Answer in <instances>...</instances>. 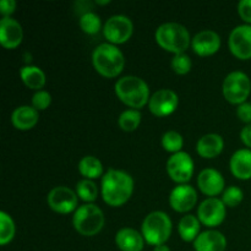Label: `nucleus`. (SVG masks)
<instances>
[{"instance_id": "obj_1", "label": "nucleus", "mask_w": 251, "mask_h": 251, "mask_svg": "<svg viewBox=\"0 0 251 251\" xmlns=\"http://www.w3.org/2000/svg\"><path fill=\"white\" fill-rule=\"evenodd\" d=\"M102 198L112 207L126 203L134 193V179L129 173L120 169H109L102 176Z\"/></svg>"}, {"instance_id": "obj_2", "label": "nucleus", "mask_w": 251, "mask_h": 251, "mask_svg": "<svg viewBox=\"0 0 251 251\" xmlns=\"http://www.w3.org/2000/svg\"><path fill=\"white\" fill-rule=\"evenodd\" d=\"M115 95L124 104L139 110L150 102V87L146 81L137 76L127 75L115 83Z\"/></svg>"}, {"instance_id": "obj_3", "label": "nucleus", "mask_w": 251, "mask_h": 251, "mask_svg": "<svg viewBox=\"0 0 251 251\" xmlns=\"http://www.w3.org/2000/svg\"><path fill=\"white\" fill-rule=\"evenodd\" d=\"M92 64L96 71L108 78L120 75L125 66L124 54L114 44L102 43L92 53Z\"/></svg>"}, {"instance_id": "obj_4", "label": "nucleus", "mask_w": 251, "mask_h": 251, "mask_svg": "<svg viewBox=\"0 0 251 251\" xmlns=\"http://www.w3.org/2000/svg\"><path fill=\"white\" fill-rule=\"evenodd\" d=\"M156 42L167 51L176 54L185 53L191 44L190 33L185 26L176 22H166L154 33Z\"/></svg>"}, {"instance_id": "obj_5", "label": "nucleus", "mask_w": 251, "mask_h": 251, "mask_svg": "<svg viewBox=\"0 0 251 251\" xmlns=\"http://www.w3.org/2000/svg\"><path fill=\"white\" fill-rule=\"evenodd\" d=\"M172 229L173 225L171 217L163 211H153L149 213L141 226L145 242L153 247L166 244L167 240L171 238Z\"/></svg>"}, {"instance_id": "obj_6", "label": "nucleus", "mask_w": 251, "mask_h": 251, "mask_svg": "<svg viewBox=\"0 0 251 251\" xmlns=\"http://www.w3.org/2000/svg\"><path fill=\"white\" fill-rule=\"evenodd\" d=\"M104 213L95 203L78 206L73 217V225L76 232L85 237H93L102 230L104 226Z\"/></svg>"}, {"instance_id": "obj_7", "label": "nucleus", "mask_w": 251, "mask_h": 251, "mask_svg": "<svg viewBox=\"0 0 251 251\" xmlns=\"http://www.w3.org/2000/svg\"><path fill=\"white\" fill-rule=\"evenodd\" d=\"M251 92V81L243 71H232L228 74L222 85V93L226 100L232 104L247 102Z\"/></svg>"}, {"instance_id": "obj_8", "label": "nucleus", "mask_w": 251, "mask_h": 251, "mask_svg": "<svg viewBox=\"0 0 251 251\" xmlns=\"http://www.w3.org/2000/svg\"><path fill=\"white\" fill-rule=\"evenodd\" d=\"M134 32L132 21L125 15H113L107 20L103 26V34L108 43L110 44H123L129 41Z\"/></svg>"}, {"instance_id": "obj_9", "label": "nucleus", "mask_w": 251, "mask_h": 251, "mask_svg": "<svg viewBox=\"0 0 251 251\" xmlns=\"http://www.w3.org/2000/svg\"><path fill=\"white\" fill-rule=\"evenodd\" d=\"M167 173L179 185L188 183L194 174V161L190 154L183 151L172 154L167 161Z\"/></svg>"}, {"instance_id": "obj_10", "label": "nucleus", "mask_w": 251, "mask_h": 251, "mask_svg": "<svg viewBox=\"0 0 251 251\" xmlns=\"http://www.w3.org/2000/svg\"><path fill=\"white\" fill-rule=\"evenodd\" d=\"M78 196L68 186H55L47 196L48 206L54 212L66 215L77 210Z\"/></svg>"}, {"instance_id": "obj_11", "label": "nucleus", "mask_w": 251, "mask_h": 251, "mask_svg": "<svg viewBox=\"0 0 251 251\" xmlns=\"http://www.w3.org/2000/svg\"><path fill=\"white\" fill-rule=\"evenodd\" d=\"M227 210L222 199L208 198L198 208V218L206 227H217L225 221Z\"/></svg>"}, {"instance_id": "obj_12", "label": "nucleus", "mask_w": 251, "mask_h": 251, "mask_svg": "<svg viewBox=\"0 0 251 251\" xmlns=\"http://www.w3.org/2000/svg\"><path fill=\"white\" fill-rule=\"evenodd\" d=\"M179 104V97L173 90L162 88L151 96L149 102L150 112L156 117H167L176 112Z\"/></svg>"}, {"instance_id": "obj_13", "label": "nucleus", "mask_w": 251, "mask_h": 251, "mask_svg": "<svg viewBox=\"0 0 251 251\" xmlns=\"http://www.w3.org/2000/svg\"><path fill=\"white\" fill-rule=\"evenodd\" d=\"M228 46L233 55L240 60L251 59V25L235 27L229 34Z\"/></svg>"}, {"instance_id": "obj_14", "label": "nucleus", "mask_w": 251, "mask_h": 251, "mask_svg": "<svg viewBox=\"0 0 251 251\" xmlns=\"http://www.w3.org/2000/svg\"><path fill=\"white\" fill-rule=\"evenodd\" d=\"M198 202V193L195 189L188 184H180L172 190L169 195V203L176 212H188L193 210Z\"/></svg>"}, {"instance_id": "obj_15", "label": "nucleus", "mask_w": 251, "mask_h": 251, "mask_svg": "<svg viewBox=\"0 0 251 251\" xmlns=\"http://www.w3.org/2000/svg\"><path fill=\"white\" fill-rule=\"evenodd\" d=\"M191 47L200 56L213 55L221 48V37L212 29H203L191 38Z\"/></svg>"}, {"instance_id": "obj_16", "label": "nucleus", "mask_w": 251, "mask_h": 251, "mask_svg": "<svg viewBox=\"0 0 251 251\" xmlns=\"http://www.w3.org/2000/svg\"><path fill=\"white\" fill-rule=\"evenodd\" d=\"M24 38V29L20 22L11 17H2L0 20V43L6 49H15L21 44Z\"/></svg>"}, {"instance_id": "obj_17", "label": "nucleus", "mask_w": 251, "mask_h": 251, "mask_svg": "<svg viewBox=\"0 0 251 251\" xmlns=\"http://www.w3.org/2000/svg\"><path fill=\"white\" fill-rule=\"evenodd\" d=\"M198 185L202 194L210 198H216L225 191V178L216 169L206 168L199 174Z\"/></svg>"}, {"instance_id": "obj_18", "label": "nucleus", "mask_w": 251, "mask_h": 251, "mask_svg": "<svg viewBox=\"0 0 251 251\" xmlns=\"http://www.w3.org/2000/svg\"><path fill=\"white\" fill-rule=\"evenodd\" d=\"M227 239L220 230H205L194 242L195 251H226Z\"/></svg>"}, {"instance_id": "obj_19", "label": "nucleus", "mask_w": 251, "mask_h": 251, "mask_svg": "<svg viewBox=\"0 0 251 251\" xmlns=\"http://www.w3.org/2000/svg\"><path fill=\"white\" fill-rule=\"evenodd\" d=\"M230 172L240 180L251 179V150L242 149L232 154L229 161Z\"/></svg>"}, {"instance_id": "obj_20", "label": "nucleus", "mask_w": 251, "mask_h": 251, "mask_svg": "<svg viewBox=\"0 0 251 251\" xmlns=\"http://www.w3.org/2000/svg\"><path fill=\"white\" fill-rule=\"evenodd\" d=\"M115 244L122 251H142L145 238L134 228H122L115 234Z\"/></svg>"}, {"instance_id": "obj_21", "label": "nucleus", "mask_w": 251, "mask_h": 251, "mask_svg": "<svg viewBox=\"0 0 251 251\" xmlns=\"http://www.w3.org/2000/svg\"><path fill=\"white\" fill-rule=\"evenodd\" d=\"M39 120L38 110L32 105H20L12 112L11 122L17 130H31Z\"/></svg>"}, {"instance_id": "obj_22", "label": "nucleus", "mask_w": 251, "mask_h": 251, "mask_svg": "<svg viewBox=\"0 0 251 251\" xmlns=\"http://www.w3.org/2000/svg\"><path fill=\"white\" fill-rule=\"evenodd\" d=\"M225 147V141L223 137L218 134H206L199 139L196 144V151L203 158H215Z\"/></svg>"}, {"instance_id": "obj_23", "label": "nucleus", "mask_w": 251, "mask_h": 251, "mask_svg": "<svg viewBox=\"0 0 251 251\" xmlns=\"http://www.w3.org/2000/svg\"><path fill=\"white\" fill-rule=\"evenodd\" d=\"M20 76L25 85L31 90L41 91L46 85V74L41 68L34 65H26L20 69Z\"/></svg>"}, {"instance_id": "obj_24", "label": "nucleus", "mask_w": 251, "mask_h": 251, "mask_svg": "<svg viewBox=\"0 0 251 251\" xmlns=\"http://www.w3.org/2000/svg\"><path fill=\"white\" fill-rule=\"evenodd\" d=\"M200 221L196 216L186 215L179 221L178 232L184 242H195L200 234Z\"/></svg>"}, {"instance_id": "obj_25", "label": "nucleus", "mask_w": 251, "mask_h": 251, "mask_svg": "<svg viewBox=\"0 0 251 251\" xmlns=\"http://www.w3.org/2000/svg\"><path fill=\"white\" fill-rule=\"evenodd\" d=\"M78 171L81 176H85V179H97L100 176H104L103 174L102 162L95 156H85L78 162Z\"/></svg>"}, {"instance_id": "obj_26", "label": "nucleus", "mask_w": 251, "mask_h": 251, "mask_svg": "<svg viewBox=\"0 0 251 251\" xmlns=\"http://www.w3.org/2000/svg\"><path fill=\"white\" fill-rule=\"evenodd\" d=\"M15 232H16V228H15V223L11 216L1 211L0 212V245L4 247V245L9 244L14 239Z\"/></svg>"}, {"instance_id": "obj_27", "label": "nucleus", "mask_w": 251, "mask_h": 251, "mask_svg": "<svg viewBox=\"0 0 251 251\" xmlns=\"http://www.w3.org/2000/svg\"><path fill=\"white\" fill-rule=\"evenodd\" d=\"M76 194L81 200L92 203L98 196V188L96 183L90 179H82L76 184Z\"/></svg>"}, {"instance_id": "obj_28", "label": "nucleus", "mask_w": 251, "mask_h": 251, "mask_svg": "<svg viewBox=\"0 0 251 251\" xmlns=\"http://www.w3.org/2000/svg\"><path fill=\"white\" fill-rule=\"evenodd\" d=\"M120 129L124 130V131H134L139 127L140 123H141V113L137 109H126L120 114L119 119Z\"/></svg>"}, {"instance_id": "obj_29", "label": "nucleus", "mask_w": 251, "mask_h": 251, "mask_svg": "<svg viewBox=\"0 0 251 251\" xmlns=\"http://www.w3.org/2000/svg\"><path fill=\"white\" fill-rule=\"evenodd\" d=\"M162 146L167 152H171L173 154L178 153L183 149L184 139L178 131L169 130V131L164 132L162 136Z\"/></svg>"}, {"instance_id": "obj_30", "label": "nucleus", "mask_w": 251, "mask_h": 251, "mask_svg": "<svg viewBox=\"0 0 251 251\" xmlns=\"http://www.w3.org/2000/svg\"><path fill=\"white\" fill-rule=\"evenodd\" d=\"M78 24H80L81 29L87 34L98 33L100 31V27H102L100 17L93 11L81 15L80 20H78Z\"/></svg>"}, {"instance_id": "obj_31", "label": "nucleus", "mask_w": 251, "mask_h": 251, "mask_svg": "<svg viewBox=\"0 0 251 251\" xmlns=\"http://www.w3.org/2000/svg\"><path fill=\"white\" fill-rule=\"evenodd\" d=\"M244 199V193L240 188L238 186H228L225 191H223L222 195V201L226 206L228 207H237L238 205H240Z\"/></svg>"}, {"instance_id": "obj_32", "label": "nucleus", "mask_w": 251, "mask_h": 251, "mask_svg": "<svg viewBox=\"0 0 251 251\" xmlns=\"http://www.w3.org/2000/svg\"><path fill=\"white\" fill-rule=\"evenodd\" d=\"M171 65L174 73L178 74V75H185V74H188L191 70L193 63H191L190 56L186 55L185 53H181L176 54L173 56Z\"/></svg>"}, {"instance_id": "obj_33", "label": "nucleus", "mask_w": 251, "mask_h": 251, "mask_svg": "<svg viewBox=\"0 0 251 251\" xmlns=\"http://www.w3.org/2000/svg\"><path fill=\"white\" fill-rule=\"evenodd\" d=\"M51 96L48 91H37L32 97V107L36 108L37 110H44L50 105Z\"/></svg>"}, {"instance_id": "obj_34", "label": "nucleus", "mask_w": 251, "mask_h": 251, "mask_svg": "<svg viewBox=\"0 0 251 251\" xmlns=\"http://www.w3.org/2000/svg\"><path fill=\"white\" fill-rule=\"evenodd\" d=\"M237 115L243 123L245 124H251V103L245 102L238 105Z\"/></svg>"}, {"instance_id": "obj_35", "label": "nucleus", "mask_w": 251, "mask_h": 251, "mask_svg": "<svg viewBox=\"0 0 251 251\" xmlns=\"http://www.w3.org/2000/svg\"><path fill=\"white\" fill-rule=\"evenodd\" d=\"M238 12L245 22L251 24V0H242L238 4Z\"/></svg>"}, {"instance_id": "obj_36", "label": "nucleus", "mask_w": 251, "mask_h": 251, "mask_svg": "<svg viewBox=\"0 0 251 251\" xmlns=\"http://www.w3.org/2000/svg\"><path fill=\"white\" fill-rule=\"evenodd\" d=\"M17 2L15 0H1L0 1V14L2 17H10V15L14 14L16 10Z\"/></svg>"}, {"instance_id": "obj_37", "label": "nucleus", "mask_w": 251, "mask_h": 251, "mask_svg": "<svg viewBox=\"0 0 251 251\" xmlns=\"http://www.w3.org/2000/svg\"><path fill=\"white\" fill-rule=\"evenodd\" d=\"M240 139H242L243 144L251 150V124L243 127L240 131Z\"/></svg>"}, {"instance_id": "obj_38", "label": "nucleus", "mask_w": 251, "mask_h": 251, "mask_svg": "<svg viewBox=\"0 0 251 251\" xmlns=\"http://www.w3.org/2000/svg\"><path fill=\"white\" fill-rule=\"evenodd\" d=\"M153 251H171V249H169L166 244H163V245H158V247H154Z\"/></svg>"}, {"instance_id": "obj_39", "label": "nucleus", "mask_w": 251, "mask_h": 251, "mask_svg": "<svg viewBox=\"0 0 251 251\" xmlns=\"http://www.w3.org/2000/svg\"><path fill=\"white\" fill-rule=\"evenodd\" d=\"M109 0H97V1H96V4H98V5H107V4H109Z\"/></svg>"}]
</instances>
